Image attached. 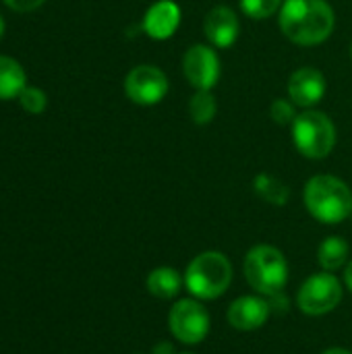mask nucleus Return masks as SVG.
I'll return each mask as SVG.
<instances>
[{
	"instance_id": "f257e3e1",
	"label": "nucleus",
	"mask_w": 352,
	"mask_h": 354,
	"mask_svg": "<svg viewBox=\"0 0 352 354\" xmlns=\"http://www.w3.org/2000/svg\"><path fill=\"white\" fill-rule=\"evenodd\" d=\"M278 25L286 39L297 46L324 44L336 27V12L328 0H284Z\"/></svg>"
},
{
	"instance_id": "f03ea898",
	"label": "nucleus",
	"mask_w": 352,
	"mask_h": 354,
	"mask_svg": "<svg viewBox=\"0 0 352 354\" xmlns=\"http://www.w3.org/2000/svg\"><path fill=\"white\" fill-rule=\"evenodd\" d=\"M305 205L322 224H340L352 216L351 187L332 174L311 176L305 185Z\"/></svg>"
},
{
	"instance_id": "7ed1b4c3",
	"label": "nucleus",
	"mask_w": 352,
	"mask_h": 354,
	"mask_svg": "<svg viewBox=\"0 0 352 354\" xmlns=\"http://www.w3.org/2000/svg\"><path fill=\"white\" fill-rule=\"evenodd\" d=\"M232 282V266L224 253L205 251L197 255L185 274V284L189 292L201 301H212L222 297Z\"/></svg>"
},
{
	"instance_id": "20e7f679",
	"label": "nucleus",
	"mask_w": 352,
	"mask_h": 354,
	"mask_svg": "<svg viewBox=\"0 0 352 354\" xmlns=\"http://www.w3.org/2000/svg\"><path fill=\"white\" fill-rule=\"evenodd\" d=\"M293 127V143L297 151L309 160H324L336 147V124L334 120L319 110H305L301 112Z\"/></svg>"
},
{
	"instance_id": "39448f33",
	"label": "nucleus",
	"mask_w": 352,
	"mask_h": 354,
	"mask_svg": "<svg viewBox=\"0 0 352 354\" xmlns=\"http://www.w3.org/2000/svg\"><path fill=\"white\" fill-rule=\"evenodd\" d=\"M245 278L259 295L278 297L288 280V263L272 245H257L245 257Z\"/></svg>"
},
{
	"instance_id": "423d86ee",
	"label": "nucleus",
	"mask_w": 352,
	"mask_h": 354,
	"mask_svg": "<svg viewBox=\"0 0 352 354\" xmlns=\"http://www.w3.org/2000/svg\"><path fill=\"white\" fill-rule=\"evenodd\" d=\"M170 89L168 77L160 66L139 64L129 71L124 79V93L137 106H156L160 104Z\"/></svg>"
},
{
	"instance_id": "0eeeda50",
	"label": "nucleus",
	"mask_w": 352,
	"mask_h": 354,
	"mask_svg": "<svg viewBox=\"0 0 352 354\" xmlns=\"http://www.w3.org/2000/svg\"><path fill=\"white\" fill-rule=\"evenodd\" d=\"M299 307L307 315H326L342 301V284L330 272L313 274L299 290Z\"/></svg>"
},
{
	"instance_id": "6e6552de",
	"label": "nucleus",
	"mask_w": 352,
	"mask_h": 354,
	"mask_svg": "<svg viewBox=\"0 0 352 354\" xmlns=\"http://www.w3.org/2000/svg\"><path fill=\"white\" fill-rule=\"evenodd\" d=\"M168 326L176 340L185 344H199L210 332V315L205 307H201V303L193 299H183L170 309Z\"/></svg>"
},
{
	"instance_id": "1a4fd4ad",
	"label": "nucleus",
	"mask_w": 352,
	"mask_h": 354,
	"mask_svg": "<svg viewBox=\"0 0 352 354\" xmlns=\"http://www.w3.org/2000/svg\"><path fill=\"white\" fill-rule=\"evenodd\" d=\"M220 56L210 44H193L183 56V75L191 87L212 91L220 81Z\"/></svg>"
},
{
	"instance_id": "9d476101",
	"label": "nucleus",
	"mask_w": 352,
	"mask_h": 354,
	"mask_svg": "<svg viewBox=\"0 0 352 354\" xmlns=\"http://www.w3.org/2000/svg\"><path fill=\"white\" fill-rule=\"evenodd\" d=\"M288 97L299 108H313L317 106L326 95V77L315 66H301L288 77Z\"/></svg>"
},
{
	"instance_id": "9b49d317",
	"label": "nucleus",
	"mask_w": 352,
	"mask_h": 354,
	"mask_svg": "<svg viewBox=\"0 0 352 354\" xmlns=\"http://www.w3.org/2000/svg\"><path fill=\"white\" fill-rule=\"evenodd\" d=\"M239 31H241L239 17L226 4L214 6L203 19V33H205L210 46H214V48H220V50L230 48L237 41Z\"/></svg>"
},
{
	"instance_id": "f8f14e48",
	"label": "nucleus",
	"mask_w": 352,
	"mask_h": 354,
	"mask_svg": "<svg viewBox=\"0 0 352 354\" xmlns=\"http://www.w3.org/2000/svg\"><path fill=\"white\" fill-rule=\"evenodd\" d=\"M180 25V6L172 0H160L145 10L143 31L158 41H164L176 33Z\"/></svg>"
},
{
	"instance_id": "ddd939ff",
	"label": "nucleus",
	"mask_w": 352,
	"mask_h": 354,
	"mask_svg": "<svg viewBox=\"0 0 352 354\" xmlns=\"http://www.w3.org/2000/svg\"><path fill=\"white\" fill-rule=\"evenodd\" d=\"M270 315V303L259 297H241L228 309V324L237 330L251 332L266 324Z\"/></svg>"
},
{
	"instance_id": "4468645a",
	"label": "nucleus",
	"mask_w": 352,
	"mask_h": 354,
	"mask_svg": "<svg viewBox=\"0 0 352 354\" xmlns=\"http://www.w3.org/2000/svg\"><path fill=\"white\" fill-rule=\"evenodd\" d=\"M25 87L27 75L23 66L10 56H0V100H15Z\"/></svg>"
},
{
	"instance_id": "2eb2a0df",
	"label": "nucleus",
	"mask_w": 352,
	"mask_h": 354,
	"mask_svg": "<svg viewBox=\"0 0 352 354\" xmlns=\"http://www.w3.org/2000/svg\"><path fill=\"white\" fill-rule=\"evenodd\" d=\"M183 288V276L174 268H158L147 276V290L158 299H174Z\"/></svg>"
},
{
	"instance_id": "dca6fc26",
	"label": "nucleus",
	"mask_w": 352,
	"mask_h": 354,
	"mask_svg": "<svg viewBox=\"0 0 352 354\" xmlns=\"http://www.w3.org/2000/svg\"><path fill=\"white\" fill-rule=\"evenodd\" d=\"M253 189L263 201H268L272 205H286L290 199L288 185H284L280 178H276L274 174H268V172H261L253 178Z\"/></svg>"
},
{
	"instance_id": "f3484780",
	"label": "nucleus",
	"mask_w": 352,
	"mask_h": 354,
	"mask_svg": "<svg viewBox=\"0 0 352 354\" xmlns=\"http://www.w3.org/2000/svg\"><path fill=\"white\" fill-rule=\"evenodd\" d=\"M317 259H319V266L326 272L340 270L346 263V259H349V243L342 236H328L319 245Z\"/></svg>"
},
{
	"instance_id": "a211bd4d",
	"label": "nucleus",
	"mask_w": 352,
	"mask_h": 354,
	"mask_svg": "<svg viewBox=\"0 0 352 354\" xmlns=\"http://www.w3.org/2000/svg\"><path fill=\"white\" fill-rule=\"evenodd\" d=\"M218 112V102H216V95L207 89H197L191 100H189V116L195 124L203 127V124H210L214 120Z\"/></svg>"
},
{
	"instance_id": "6ab92c4d",
	"label": "nucleus",
	"mask_w": 352,
	"mask_h": 354,
	"mask_svg": "<svg viewBox=\"0 0 352 354\" xmlns=\"http://www.w3.org/2000/svg\"><path fill=\"white\" fill-rule=\"evenodd\" d=\"M284 0H241V10L253 19V21H263L280 12Z\"/></svg>"
},
{
	"instance_id": "aec40b11",
	"label": "nucleus",
	"mask_w": 352,
	"mask_h": 354,
	"mask_svg": "<svg viewBox=\"0 0 352 354\" xmlns=\"http://www.w3.org/2000/svg\"><path fill=\"white\" fill-rule=\"evenodd\" d=\"M297 104L288 97V100H284V97H276L272 104H270V116H272V120L276 122V124H280V127H288V124H293L295 122V118L299 116V112H297Z\"/></svg>"
},
{
	"instance_id": "412c9836",
	"label": "nucleus",
	"mask_w": 352,
	"mask_h": 354,
	"mask_svg": "<svg viewBox=\"0 0 352 354\" xmlns=\"http://www.w3.org/2000/svg\"><path fill=\"white\" fill-rule=\"evenodd\" d=\"M17 100H19L21 108L25 112H29V114H41L46 110V106H48L46 93L39 87H31V85H27Z\"/></svg>"
},
{
	"instance_id": "4be33fe9",
	"label": "nucleus",
	"mask_w": 352,
	"mask_h": 354,
	"mask_svg": "<svg viewBox=\"0 0 352 354\" xmlns=\"http://www.w3.org/2000/svg\"><path fill=\"white\" fill-rule=\"evenodd\" d=\"M2 2L17 12H29V10L39 8L46 0H2Z\"/></svg>"
},
{
	"instance_id": "5701e85b",
	"label": "nucleus",
	"mask_w": 352,
	"mask_h": 354,
	"mask_svg": "<svg viewBox=\"0 0 352 354\" xmlns=\"http://www.w3.org/2000/svg\"><path fill=\"white\" fill-rule=\"evenodd\" d=\"M154 354H172V346H170L168 342L158 344V346H156V351H154Z\"/></svg>"
},
{
	"instance_id": "b1692460",
	"label": "nucleus",
	"mask_w": 352,
	"mask_h": 354,
	"mask_svg": "<svg viewBox=\"0 0 352 354\" xmlns=\"http://www.w3.org/2000/svg\"><path fill=\"white\" fill-rule=\"evenodd\" d=\"M344 282H346V286L351 288V292H352V261L349 263L346 272H344Z\"/></svg>"
},
{
	"instance_id": "393cba45",
	"label": "nucleus",
	"mask_w": 352,
	"mask_h": 354,
	"mask_svg": "<svg viewBox=\"0 0 352 354\" xmlns=\"http://www.w3.org/2000/svg\"><path fill=\"white\" fill-rule=\"evenodd\" d=\"M324 354H352V353L344 351V348H330V351H326Z\"/></svg>"
},
{
	"instance_id": "a878e982",
	"label": "nucleus",
	"mask_w": 352,
	"mask_h": 354,
	"mask_svg": "<svg viewBox=\"0 0 352 354\" xmlns=\"http://www.w3.org/2000/svg\"><path fill=\"white\" fill-rule=\"evenodd\" d=\"M2 33H4V19L0 17V37H2Z\"/></svg>"
},
{
	"instance_id": "bb28decb",
	"label": "nucleus",
	"mask_w": 352,
	"mask_h": 354,
	"mask_svg": "<svg viewBox=\"0 0 352 354\" xmlns=\"http://www.w3.org/2000/svg\"><path fill=\"white\" fill-rule=\"evenodd\" d=\"M351 58H352V44H351Z\"/></svg>"
}]
</instances>
